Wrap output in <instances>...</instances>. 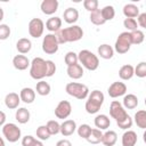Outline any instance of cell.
I'll list each match as a JSON object with an SVG mask.
<instances>
[{"mask_svg":"<svg viewBox=\"0 0 146 146\" xmlns=\"http://www.w3.org/2000/svg\"><path fill=\"white\" fill-rule=\"evenodd\" d=\"M58 44H63L66 42H75L82 39L83 30L79 25H70L68 27L60 29L55 33Z\"/></svg>","mask_w":146,"mask_h":146,"instance_id":"cell-1","label":"cell"},{"mask_svg":"<svg viewBox=\"0 0 146 146\" xmlns=\"http://www.w3.org/2000/svg\"><path fill=\"white\" fill-rule=\"evenodd\" d=\"M104 100H105V97H104V94L100 90H97V89L92 90L87 97V102H86V105H84L86 112L88 114L98 113V111L100 110Z\"/></svg>","mask_w":146,"mask_h":146,"instance_id":"cell-2","label":"cell"},{"mask_svg":"<svg viewBox=\"0 0 146 146\" xmlns=\"http://www.w3.org/2000/svg\"><path fill=\"white\" fill-rule=\"evenodd\" d=\"M78 59L80 65L88 71H96L99 66V58L92 51L88 49H83L78 54Z\"/></svg>","mask_w":146,"mask_h":146,"instance_id":"cell-3","label":"cell"},{"mask_svg":"<svg viewBox=\"0 0 146 146\" xmlns=\"http://www.w3.org/2000/svg\"><path fill=\"white\" fill-rule=\"evenodd\" d=\"M30 75L34 80H42L47 76V63L41 57H34L30 64Z\"/></svg>","mask_w":146,"mask_h":146,"instance_id":"cell-4","label":"cell"},{"mask_svg":"<svg viewBox=\"0 0 146 146\" xmlns=\"http://www.w3.org/2000/svg\"><path fill=\"white\" fill-rule=\"evenodd\" d=\"M65 91L70 96L74 97L79 100L86 99L89 95V88L86 84L79 83V82H68L65 87Z\"/></svg>","mask_w":146,"mask_h":146,"instance_id":"cell-5","label":"cell"},{"mask_svg":"<svg viewBox=\"0 0 146 146\" xmlns=\"http://www.w3.org/2000/svg\"><path fill=\"white\" fill-rule=\"evenodd\" d=\"M132 43H131V35H130V32L125 31V32H122L119 34V36L116 38V41H115V44H114V50L117 52V54H125L130 50Z\"/></svg>","mask_w":146,"mask_h":146,"instance_id":"cell-6","label":"cell"},{"mask_svg":"<svg viewBox=\"0 0 146 146\" xmlns=\"http://www.w3.org/2000/svg\"><path fill=\"white\" fill-rule=\"evenodd\" d=\"M2 135L9 143H16L22 137V131L15 123H5L2 125Z\"/></svg>","mask_w":146,"mask_h":146,"instance_id":"cell-7","label":"cell"},{"mask_svg":"<svg viewBox=\"0 0 146 146\" xmlns=\"http://www.w3.org/2000/svg\"><path fill=\"white\" fill-rule=\"evenodd\" d=\"M58 48H59V44H58L55 33H48L43 36V39H42L43 52H46L48 55H54L58 51Z\"/></svg>","mask_w":146,"mask_h":146,"instance_id":"cell-8","label":"cell"},{"mask_svg":"<svg viewBox=\"0 0 146 146\" xmlns=\"http://www.w3.org/2000/svg\"><path fill=\"white\" fill-rule=\"evenodd\" d=\"M110 115H111V117H113L116 121V123L123 121L124 119H127L129 116L125 108L117 100H113L111 103V105H110Z\"/></svg>","mask_w":146,"mask_h":146,"instance_id":"cell-9","label":"cell"},{"mask_svg":"<svg viewBox=\"0 0 146 146\" xmlns=\"http://www.w3.org/2000/svg\"><path fill=\"white\" fill-rule=\"evenodd\" d=\"M27 29H29V34L34 39H38L43 34L44 23L41 18H32L29 22Z\"/></svg>","mask_w":146,"mask_h":146,"instance_id":"cell-10","label":"cell"},{"mask_svg":"<svg viewBox=\"0 0 146 146\" xmlns=\"http://www.w3.org/2000/svg\"><path fill=\"white\" fill-rule=\"evenodd\" d=\"M72 113V105L68 100H60L55 108V116L57 119H67Z\"/></svg>","mask_w":146,"mask_h":146,"instance_id":"cell-11","label":"cell"},{"mask_svg":"<svg viewBox=\"0 0 146 146\" xmlns=\"http://www.w3.org/2000/svg\"><path fill=\"white\" fill-rule=\"evenodd\" d=\"M125 92H127V86L121 81L113 82L107 89V94L111 98H117V97L124 96Z\"/></svg>","mask_w":146,"mask_h":146,"instance_id":"cell-12","label":"cell"},{"mask_svg":"<svg viewBox=\"0 0 146 146\" xmlns=\"http://www.w3.org/2000/svg\"><path fill=\"white\" fill-rule=\"evenodd\" d=\"M58 5L57 0H43L40 5V9L44 15H52L57 11Z\"/></svg>","mask_w":146,"mask_h":146,"instance_id":"cell-13","label":"cell"},{"mask_svg":"<svg viewBox=\"0 0 146 146\" xmlns=\"http://www.w3.org/2000/svg\"><path fill=\"white\" fill-rule=\"evenodd\" d=\"M76 123L74 120H65L62 124H60V129L59 132L64 136V137H68L71 135H73L76 131Z\"/></svg>","mask_w":146,"mask_h":146,"instance_id":"cell-14","label":"cell"},{"mask_svg":"<svg viewBox=\"0 0 146 146\" xmlns=\"http://www.w3.org/2000/svg\"><path fill=\"white\" fill-rule=\"evenodd\" d=\"M31 62L25 55H16L13 58V65L18 71H24L30 66Z\"/></svg>","mask_w":146,"mask_h":146,"instance_id":"cell-15","label":"cell"},{"mask_svg":"<svg viewBox=\"0 0 146 146\" xmlns=\"http://www.w3.org/2000/svg\"><path fill=\"white\" fill-rule=\"evenodd\" d=\"M19 103H21V98H19V95L16 92H9L5 97V105L9 110L18 108Z\"/></svg>","mask_w":146,"mask_h":146,"instance_id":"cell-16","label":"cell"},{"mask_svg":"<svg viewBox=\"0 0 146 146\" xmlns=\"http://www.w3.org/2000/svg\"><path fill=\"white\" fill-rule=\"evenodd\" d=\"M63 18L67 24H72L74 25V23L79 19V11L76 8L73 7H68L64 10L63 13Z\"/></svg>","mask_w":146,"mask_h":146,"instance_id":"cell-17","label":"cell"},{"mask_svg":"<svg viewBox=\"0 0 146 146\" xmlns=\"http://www.w3.org/2000/svg\"><path fill=\"white\" fill-rule=\"evenodd\" d=\"M19 98L25 104H32L35 99V91L30 87H25L19 91Z\"/></svg>","mask_w":146,"mask_h":146,"instance_id":"cell-18","label":"cell"},{"mask_svg":"<svg viewBox=\"0 0 146 146\" xmlns=\"http://www.w3.org/2000/svg\"><path fill=\"white\" fill-rule=\"evenodd\" d=\"M137 140H138L137 133L133 130H127L122 135L121 143H122V146H136Z\"/></svg>","mask_w":146,"mask_h":146,"instance_id":"cell-19","label":"cell"},{"mask_svg":"<svg viewBox=\"0 0 146 146\" xmlns=\"http://www.w3.org/2000/svg\"><path fill=\"white\" fill-rule=\"evenodd\" d=\"M60 27H62V18L58 16H52L48 18L46 22V29L51 33H56L57 31L60 30Z\"/></svg>","mask_w":146,"mask_h":146,"instance_id":"cell-20","label":"cell"},{"mask_svg":"<svg viewBox=\"0 0 146 146\" xmlns=\"http://www.w3.org/2000/svg\"><path fill=\"white\" fill-rule=\"evenodd\" d=\"M94 123H95L97 129H99V130H107L110 128V125H111V120H110V117L106 114H98L95 117Z\"/></svg>","mask_w":146,"mask_h":146,"instance_id":"cell-21","label":"cell"},{"mask_svg":"<svg viewBox=\"0 0 146 146\" xmlns=\"http://www.w3.org/2000/svg\"><path fill=\"white\" fill-rule=\"evenodd\" d=\"M66 73L71 79L79 80V79H81L83 76L84 72H83V67L80 64H75V65H72V66H67Z\"/></svg>","mask_w":146,"mask_h":146,"instance_id":"cell-22","label":"cell"},{"mask_svg":"<svg viewBox=\"0 0 146 146\" xmlns=\"http://www.w3.org/2000/svg\"><path fill=\"white\" fill-rule=\"evenodd\" d=\"M16 49L18 50V52L21 55L27 54L32 49V42H31V40L27 39V38H21V39H18V41L16 42Z\"/></svg>","mask_w":146,"mask_h":146,"instance_id":"cell-23","label":"cell"},{"mask_svg":"<svg viewBox=\"0 0 146 146\" xmlns=\"http://www.w3.org/2000/svg\"><path fill=\"white\" fill-rule=\"evenodd\" d=\"M122 106L125 110H133L138 106V97L133 94H128L124 95L123 100H122Z\"/></svg>","mask_w":146,"mask_h":146,"instance_id":"cell-24","label":"cell"},{"mask_svg":"<svg viewBox=\"0 0 146 146\" xmlns=\"http://www.w3.org/2000/svg\"><path fill=\"white\" fill-rule=\"evenodd\" d=\"M98 55L100 56V58L103 59H111L114 56V49L112 46L107 44V43H103L97 48Z\"/></svg>","mask_w":146,"mask_h":146,"instance_id":"cell-25","label":"cell"},{"mask_svg":"<svg viewBox=\"0 0 146 146\" xmlns=\"http://www.w3.org/2000/svg\"><path fill=\"white\" fill-rule=\"evenodd\" d=\"M30 117H31V114H30V111L25 107H18V110H16V113H15V119L18 123L21 124H25L30 121Z\"/></svg>","mask_w":146,"mask_h":146,"instance_id":"cell-26","label":"cell"},{"mask_svg":"<svg viewBox=\"0 0 146 146\" xmlns=\"http://www.w3.org/2000/svg\"><path fill=\"white\" fill-rule=\"evenodd\" d=\"M116 141H117V135L114 130H107L103 133L102 143L105 146H114Z\"/></svg>","mask_w":146,"mask_h":146,"instance_id":"cell-27","label":"cell"},{"mask_svg":"<svg viewBox=\"0 0 146 146\" xmlns=\"http://www.w3.org/2000/svg\"><path fill=\"white\" fill-rule=\"evenodd\" d=\"M133 66L130 65V64H125L123 66L120 67L119 70V76L121 80H124V81H128L130 80L132 76H133Z\"/></svg>","mask_w":146,"mask_h":146,"instance_id":"cell-28","label":"cell"},{"mask_svg":"<svg viewBox=\"0 0 146 146\" xmlns=\"http://www.w3.org/2000/svg\"><path fill=\"white\" fill-rule=\"evenodd\" d=\"M139 8L138 6L133 5V3H127L123 7V15L125 16V18H135L139 15Z\"/></svg>","mask_w":146,"mask_h":146,"instance_id":"cell-29","label":"cell"},{"mask_svg":"<svg viewBox=\"0 0 146 146\" xmlns=\"http://www.w3.org/2000/svg\"><path fill=\"white\" fill-rule=\"evenodd\" d=\"M133 121L137 124L138 128L145 129L146 128V111L145 110H139L136 112L133 116Z\"/></svg>","mask_w":146,"mask_h":146,"instance_id":"cell-30","label":"cell"},{"mask_svg":"<svg viewBox=\"0 0 146 146\" xmlns=\"http://www.w3.org/2000/svg\"><path fill=\"white\" fill-rule=\"evenodd\" d=\"M50 84L43 80H40L39 82H36V86H35V91L38 95L40 96H48L50 94Z\"/></svg>","mask_w":146,"mask_h":146,"instance_id":"cell-31","label":"cell"},{"mask_svg":"<svg viewBox=\"0 0 146 146\" xmlns=\"http://www.w3.org/2000/svg\"><path fill=\"white\" fill-rule=\"evenodd\" d=\"M102 137H103L102 130L95 128V129H91V132L86 140L90 144H99V143H102Z\"/></svg>","mask_w":146,"mask_h":146,"instance_id":"cell-32","label":"cell"},{"mask_svg":"<svg viewBox=\"0 0 146 146\" xmlns=\"http://www.w3.org/2000/svg\"><path fill=\"white\" fill-rule=\"evenodd\" d=\"M100 14H102V16H103L105 22L112 21L114 18V16H115V9H114L113 6L108 5V6H105V7H103L100 9Z\"/></svg>","mask_w":146,"mask_h":146,"instance_id":"cell-33","label":"cell"},{"mask_svg":"<svg viewBox=\"0 0 146 146\" xmlns=\"http://www.w3.org/2000/svg\"><path fill=\"white\" fill-rule=\"evenodd\" d=\"M22 146H43L42 141L39 139H35L31 135H26L22 139Z\"/></svg>","mask_w":146,"mask_h":146,"instance_id":"cell-34","label":"cell"},{"mask_svg":"<svg viewBox=\"0 0 146 146\" xmlns=\"http://www.w3.org/2000/svg\"><path fill=\"white\" fill-rule=\"evenodd\" d=\"M89 18H90V22L92 24H95V25H103V24L106 23L104 21V18H103L102 14H100V9H97L95 11H91Z\"/></svg>","mask_w":146,"mask_h":146,"instance_id":"cell-35","label":"cell"},{"mask_svg":"<svg viewBox=\"0 0 146 146\" xmlns=\"http://www.w3.org/2000/svg\"><path fill=\"white\" fill-rule=\"evenodd\" d=\"M131 35V43L132 44H140L145 40V34L141 30H136L133 32H130Z\"/></svg>","mask_w":146,"mask_h":146,"instance_id":"cell-36","label":"cell"},{"mask_svg":"<svg viewBox=\"0 0 146 146\" xmlns=\"http://www.w3.org/2000/svg\"><path fill=\"white\" fill-rule=\"evenodd\" d=\"M76 132H78L79 137H81L83 139H87L89 137L90 132H91V127L87 123H83V124H81L76 128Z\"/></svg>","mask_w":146,"mask_h":146,"instance_id":"cell-37","label":"cell"},{"mask_svg":"<svg viewBox=\"0 0 146 146\" xmlns=\"http://www.w3.org/2000/svg\"><path fill=\"white\" fill-rule=\"evenodd\" d=\"M64 62L67 66H72L75 64H79V59H78V54H75L74 51H68L66 52L65 57H64Z\"/></svg>","mask_w":146,"mask_h":146,"instance_id":"cell-38","label":"cell"},{"mask_svg":"<svg viewBox=\"0 0 146 146\" xmlns=\"http://www.w3.org/2000/svg\"><path fill=\"white\" fill-rule=\"evenodd\" d=\"M46 127H47V130H48V132L50 133V136H51V135H57V133H59L60 124H59L56 120H50V121H48L47 124H46Z\"/></svg>","mask_w":146,"mask_h":146,"instance_id":"cell-39","label":"cell"},{"mask_svg":"<svg viewBox=\"0 0 146 146\" xmlns=\"http://www.w3.org/2000/svg\"><path fill=\"white\" fill-rule=\"evenodd\" d=\"M36 137L41 141L42 140H48L50 138V133L48 132L46 125H40V127L36 128Z\"/></svg>","mask_w":146,"mask_h":146,"instance_id":"cell-40","label":"cell"},{"mask_svg":"<svg viewBox=\"0 0 146 146\" xmlns=\"http://www.w3.org/2000/svg\"><path fill=\"white\" fill-rule=\"evenodd\" d=\"M133 74L138 78H145L146 76V62H140L137 64L136 67H133Z\"/></svg>","mask_w":146,"mask_h":146,"instance_id":"cell-41","label":"cell"},{"mask_svg":"<svg viewBox=\"0 0 146 146\" xmlns=\"http://www.w3.org/2000/svg\"><path fill=\"white\" fill-rule=\"evenodd\" d=\"M123 25L128 30V32H133V31L138 30V24L135 18H124Z\"/></svg>","mask_w":146,"mask_h":146,"instance_id":"cell-42","label":"cell"},{"mask_svg":"<svg viewBox=\"0 0 146 146\" xmlns=\"http://www.w3.org/2000/svg\"><path fill=\"white\" fill-rule=\"evenodd\" d=\"M83 7L88 11H95L98 9V1L97 0H84L83 1Z\"/></svg>","mask_w":146,"mask_h":146,"instance_id":"cell-43","label":"cell"},{"mask_svg":"<svg viewBox=\"0 0 146 146\" xmlns=\"http://www.w3.org/2000/svg\"><path fill=\"white\" fill-rule=\"evenodd\" d=\"M10 27L7 24H0V40H7L10 36Z\"/></svg>","mask_w":146,"mask_h":146,"instance_id":"cell-44","label":"cell"},{"mask_svg":"<svg viewBox=\"0 0 146 146\" xmlns=\"http://www.w3.org/2000/svg\"><path fill=\"white\" fill-rule=\"evenodd\" d=\"M132 123H133V120H132L131 116L129 115L127 119H124L123 121H121V122H119V123H116V124H117L119 128H121V129H123V130H129V129L132 127Z\"/></svg>","mask_w":146,"mask_h":146,"instance_id":"cell-45","label":"cell"},{"mask_svg":"<svg viewBox=\"0 0 146 146\" xmlns=\"http://www.w3.org/2000/svg\"><path fill=\"white\" fill-rule=\"evenodd\" d=\"M46 63H47V76L46 78H50V76H52L56 73V65L50 59L46 60Z\"/></svg>","mask_w":146,"mask_h":146,"instance_id":"cell-46","label":"cell"},{"mask_svg":"<svg viewBox=\"0 0 146 146\" xmlns=\"http://www.w3.org/2000/svg\"><path fill=\"white\" fill-rule=\"evenodd\" d=\"M137 24L140 27H146V13H141L137 16Z\"/></svg>","mask_w":146,"mask_h":146,"instance_id":"cell-47","label":"cell"},{"mask_svg":"<svg viewBox=\"0 0 146 146\" xmlns=\"http://www.w3.org/2000/svg\"><path fill=\"white\" fill-rule=\"evenodd\" d=\"M56 146H72V143L68 139H60L57 141Z\"/></svg>","mask_w":146,"mask_h":146,"instance_id":"cell-48","label":"cell"},{"mask_svg":"<svg viewBox=\"0 0 146 146\" xmlns=\"http://www.w3.org/2000/svg\"><path fill=\"white\" fill-rule=\"evenodd\" d=\"M5 123H6V114L5 112L0 111V127H2Z\"/></svg>","mask_w":146,"mask_h":146,"instance_id":"cell-49","label":"cell"},{"mask_svg":"<svg viewBox=\"0 0 146 146\" xmlns=\"http://www.w3.org/2000/svg\"><path fill=\"white\" fill-rule=\"evenodd\" d=\"M3 16H5V13H3V9L0 7V22L3 19Z\"/></svg>","mask_w":146,"mask_h":146,"instance_id":"cell-50","label":"cell"},{"mask_svg":"<svg viewBox=\"0 0 146 146\" xmlns=\"http://www.w3.org/2000/svg\"><path fill=\"white\" fill-rule=\"evenodd\" d=\"M0 146H6V145H5V140H3L2 137H0Z\"/></svg>","mask_w":146,"mask_h":146,"instance_id":"cell-51","label":"cell"}]
</instances>
